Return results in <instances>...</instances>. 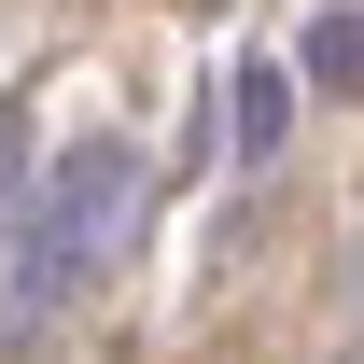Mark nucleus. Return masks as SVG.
Returning <instances> with one entry per match:
<instances>
[{
	"instance_id": "2",
	"label": "nucleus",
	"mask_w": 364,
	"mask_h": 364,
	"mask_svg": "<svg viewBox=\"0 0 364 364\" xmlns=\"http://www.w3.org/2000/svg\"><path fill=\"white\" fill-rule=\"evenodd\" d=\"M238 154H280V70H238Z\"/></svg>"
},
{
	"instance_id": "3",
	"label": "nucleus",
	"mask_w": 364,
	"mask_h": 364,
	"mask_svg": "<svg viewBox=\"0 0 364 364\" xmlns=\"http://www.w3.org/2000/svg\"><path fill=\"white\" fill-rule=\"evenodd\" d=\"M350 43H364V28H350V0H336V14L309 28V85H336V98H350Z\"/></svg>"
},
{
	"instance_id": "1",
	"label": "nucleus",
	"mask_w": 364,
	"mask_h": 364,
	"mask_svg": "<svg viewBox=\"0 0 364 364\" xmlns=\"http://www.w3.org/2000/svg\"><path fill=\"white\" fill-rule=\"evenodd\" d=\"M127 196H140V154L127 140H70L43 182V210H28V238H14V322H43L70 280L112 252V225H127Z\"/></svg>"
}]
</instances>
